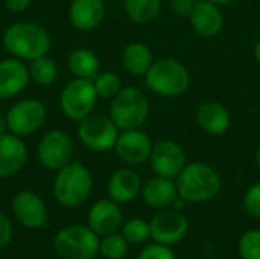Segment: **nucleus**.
I'll use <instances>...</instances> for the list:
<instances>
[{
  "label": "nucleus",
  "instance_id": "1a4fd4ad",
  "mask_svg": "<svg viewBox=\"0 0 260 259\" xmlns=\"http://www.w3.org/2000/svg\"><path fill=\"white\" fill-rule=\"evenodd\" d=\"M47 118L46 105L34 98L15 102L6 113L9 133L18 137H29L44 125Z\"/></svg>",
  "mask_w": 260,
  "mask_h": 259
},
{
  "label": "nucleus",
  "instance_id": "c85d7f7f",
  "mask_svg": "<svg viewBox=\"0 0 260 259\" xmlns=\"http://www.w3.org/2000/svg\"><path fill=\"white\" fill-rule=\"evenodd\" d=\"M122 235L129 244H142L151 237V226L143 218H131L122 224Z\"/></svg>",
  "mask_w": 260,
  "mask_h": 259
},
{
  "label": "nucleus",
  "instance_id": "9b49d317",
  "mask_svg": "<svg viewBox=\"0 0 260 259\" xmlns=\"http://www.w3.org/2000/svg\"><path fill=\"white\" fill-rule=\"evenodd\" d=\"M151 226V238L155 243L165 246L178 244L189 231V220L183 214V211L166 209L158 212L149 223Z\"/></svg>",
  "mask_w": 260,
  "mask_h": 259
},
{
  "label": "nucleus",
  "instance_id": "20e7f679",
  "mask_svg": "<svg viewBox=\"0 0 260 259\" xmlns=\"http://www.w3.org/2000/svg\"><path fill=\"white\" fill-rule=\"evenodd\" d=\"M146 87L165 98H174L183 95L190 84V75L187 67L174 58H160L152 63L145 75Z\"/></svg>",
  "mask_w": 260,
  "mask_h": 259
},
{
  "label": "nucleus",
  "instance_id": "c756f323",
  "mask_svg": "<svg viewBox=\"0 0 260 259\" xmlns=\"http://www.w3.org/2000/svg\"><path fill=\"white\" fill-rule=\"evenodd\" d=\"M238 250L242 259H260V231L245 232L239 240Z\"/></svg>",
  "mask_w": 260,
  "mask_h": 259
},
{
  "label": "nucleus",
  "instance_id": "6e6552de",
  "mask_svg": "<svg viewBox=\"0 0 260 259\" xmlns=\"http://www.w3.org/2000/svg\"><path fill=\"white\" fill-rule=\"evenodd\" d=\"M78 124V137L85 148L96 153L114 150L120 133L119 127L113 122L110 116L91 113Z\"/></svg>",
  "mask_w": 260,
  "mask_h": 259
},
{
  "label": "nucleus",
  "instance_id": "473e14b6",
  "mask_svg": "<svg viewBox=\"0 0 260 259\" xmlns=\"http://www.w3.org/2000/svg\"><path fill=\"white\" fill-rule=\"evenodd\" d=\"M198 0H172L171 2V9H172V12L175 15L183 17V18H189Z\"/></svg>",
  "mask_w": 260,
  "mask_h": 259
},
{
  "label": "nucleus",
  "instance_id": "2f4dec72",
  "mask_svg": "<svg viewBox=\"0 0 260 259\" xmlns=\"http://www.w3.org/2000/svg\"><path fill=\"white\" fill-rule=\"evenodd\" d=\"M137 259H177L174 252L169 249V246L160 244V243H154L146 246Z\"/></svg>",
  "mask_w": 260,
  "mask_h": 259
},
{
  "label": "nucleus",
  "instance_id": "0eeeda50",
  "mask_svg": "<svg viewBox=\"0 0 260 259\" xmlns=\"http://www.w3.org/2000/svg\"><path fill=\"white\" fill-rule=\"evenodd\" d=\"M96 101L98 93L91 79L73 78L62 87L59 95L61 111L73 122H81L90 116L96 107Z\"/></svg>",
  "mask_w": 260,
  "mask_h": 259
},
{
  "label": "nucleus",
  "instance_id": "4c0bfd02",
  "mask_svg": "<svg viewBox=\"0 0 260 259\" xmlns=\"http://www.w3.org/2000/svg\"><path fill=\"white\" fill-rule=\"evenodd\" d=\"M207 2H212V3H215V5L221 6V5H230V3H233V2H236V0H207Z\"/></svg>",
  "mask_w": 260,
  "mask_h": 259
},
{
  "label": "nucleus",
  "instance_id": "aec40b11",
  "mask_svg": "<svg viewBox=\"0 0 260 259\" xmlns=\"http://www.w3.org/2000/svg\"><path fill=\"white\" fill-rule=\"evenodd\" d=\"M197 124L210 136H222L230 130L232 116L224 104L218 101H207L197 110Z\"/></svg>",
  "mask_w": 260,
  "mask_h": 259
},
{
  "label": "nucleus",
  "instance_id": "39448f33",
  "mask_svg": "<svg viewBox=\"0 0 260 259\" xmlns=\"http://www.w3.org/2000/svg\"><path fill=\"white\" fill-rule=\"evenodd\" d=\"M110 118L119 130L142 128L149 118V99L137 87H123L110 104Z\"/></svg>",
  "mask_w": 260,
  "mask_h": 259
},
{
  "label": "nucleus",
  "instance_id": "7ed1b4c3",
  "mask_svg": "<svg viewBox=\"0 0 260 259\" xmlns=\"http://www.w3.org/2000/svg\"><path fill=\"white\" fill-rule=\"evenodd\" d=\"M175 185L178 195L187 203H204L219 194L221 177L213 166L192 162L183 168Z\"/></svg>",
  "mask_w": 260,
  "mask_h": 259
},
{
  "label": "nucleus",
  "instance_id": "412c9836",
  "mask_svg": "<svg viewBox=\"0 0 260 259\" xmlns=\"http://www.w3.org/2000/svg\"><path fill=\"white\" fill-rule=\"evenodd\" d=\"M105 17V5L102 0H73L69 8V20L78 31L96 29Z\"/></svg>",
  "mask_w": 260,
  "mask_h": 259
},
{
  "label": "nucleus",
  "instance_id": "9d476101",
  "mask_svg": "<svg viewBox=\"0 0 260 259\" xmlns=\"http://www.w3.org/2000/svg\"><path fill=\"white\" fill-rule=\"evenodd\" d=\"M73 151L75 147L70 134L62 130H52L40 139L37 157L46 169L58 171L72 162Z\"/></svg>",
  "mask_w": 260,
  "mask_h": 259
},
{
  "label": "nucleus",
  "instance_id": "a878e982",
  "mask_svg": "<svg viewBox=\"0 0 260 259\" xmlns=\"http://www.w3.org/2000/svg\"><path fill=\"white\" fill-rule=\"evenodd\" d=\"M27 67H29L30 81H34L40 87H49L58 78V66L47 55H43V56L30 61V64Z\"/></svg>",
  "mask_w": 260,
  "mask_h": 259
},
{
  "label": "nucleus",
  "instance_id": "f8f14e48",
  "mask_svg": "<svg viewBox=\"0 0 260 259\" xmlns=\"http://www.w3.org/2000/svg\"><path fill=\"white\" fill-rule=\"evenodd\" d=\"M149 162L155 176H161L172 180L177 179L183 168L187 165L184 150L180 143L174 140H160L154 143Z\"/></svg>",
  "mask_w": 260,
  "mask_h": 259
},
{
  "label": "nucleus",
  "instance_id": "f3484780",
  "mask_svg": "<svg viewBox=\"0 0 260 259\" xmlns=\"http://www.w3.org/2000/svg\"><path fill=\"white\" fill-rule=\"evenodd\" d=\"M27 147L23 137L6 133L0 137V179L17 174L27 162Z\"/></svg>",
  "mask_w": 260,
  "mask_h": 259
},
{
  "label": "nucleus",
  "instance_id": "a211bd4d",
  "mask_svg": "<svg viewBox=\"0 0 260 259\" xmlns=\"http://www.w3.org/2000/svg\"><path fill=\"white\" fill-rule=\"evenodd\" d=\"M142 179L134 169L120 168L108 179L107 192L113 202L119 205H126L136 200L139 194H142Z\"/></svg>",
  "mask_w": 260,
  "mask_h": 259
},
{
  "label": "nucleus",
  "instance_id": "72a5a7b5",
  "mask_svg": "<svg viewBox=\"0 0 260 259\" xmlns=\"http://www.w3.org/2000/svg\"><path fill=\"white\" fill-rule=\"evenodd\" d=\"M12 238V226L9 218L0 211V247H5Z\"/></svg>",
  "mask_w": 260,
  "mask_h": 259
},
{
  "label": "nucleus",
  "instance_id": "f704fd0d",
  "mask_svg": "<svg viewBox=\"0 0 260 259\" xmlns=\"http://www.w3.org/2000/svg\"><path fill=\"white\" fill-rule=\"evenodd\" d=\"M30 3H32V0H3L5 8L9 12H14V14L26 11L30 6Z\"/></svg>",
  "mask_w": 260,
  "mask_h": 259
},
{
  "label": "nucleus",
  "instance_id": "4468645a",
  "mask_svg": "<svg viewBox=\"0 0 260 259\" xmlns=\"http://www.w3.org/2000/svg\"><path fill=\"white\" fill-rule=\"evenodd\" d=\"M15 220L27 229H40L47 221V208L43 198L32 191H20L12 200Z\"/></svg>",
  "mask_w": 260,
  "mask_h": 259
},
{
  "label": "nucleus",
  "instance_id": "423d86ee",
  "mask_svg": "<svg viewBox=\"0 0 260 259\" xmlns=\"http://www.w3.org/2000/svg\"><path fill=\"white\" fill-rule=\"evenodd\" d=\"M99 235L79 224L61 229L53 240L55 252L61 259H93L99 253Z\"/></svg>",
  "mask_w": 260,
  "mask_h": 259
},
{
  "label": "nucleus",
  "instance_id": "58836bf2",
  "mask_svg": "<svg viewBox=\"0 0 260 259\" xmlns=\"http://www.w3.org/2000/svg\"><path fill=\"white\" fill-rule=\"evenodd\" d=\"M256 162H257V165H259L260 168V147L257 148V153H256Z\"/></svg>",
  "mask_w": 260,
  "mask_h": 259
},
{
  "label": "nucleus",
  "instance_id": "ddd939ff",
  "mask_svg": "<svg viewBox=\"0 0 260 259\" xmlns=\"http://www.w3.org/2000/svg\"><path fill=\"white\" fill-rule=\"evenodd\" d=\"M152 147L154 143L148 133L140 128H134L123 130L119 134L117 142L114 145V151L123 163L136 166L149 160Z\"/></svg>",
  "mask_w": 260,
  "mask_h": 259
},
{
  "label": "nucleus",
  "instance_id": "cd10ccee",
  "mask_svg": "<svg viewBox=\"0 0 260 259\" xmlns=\"http://www.w3.org/2000/svg\"><path fill=\"white\" fill-rule=\"evenodd\" d=\"M98 98L104 99H113L123 87L122 79L114 72H99V75L93 79Z\"/></svg>",
  "mask_w": 260,
  "mask_h": 259
},
{
  "label": "nucleus",
  "instance_id": "2eb2a0df",
  "mask_svg": "<svg viewBox=\"0 0 260 259\" xmlns=\"http://www.w3.org/2000/svg\"><path fill=\"white\" fill-rule=\"evenodd\" d=\"M87 221L88 227L99 237H107L122 229L123 217L119 203L113 202L111 198H102L90 208Z\"/></svg>",
  "mask_w": 260,
  "mask_h": 259
},
{
  "label": "nucleus",
  "instance_id": "f03ea898",
  "mask_svg": "<svg viewBox=\"0 0 260 259\" xmlns=\"http://www.w3.org/2000/svg\"><path fill=\"white\" fill-rule=\"evenodd\" d=\"M91 191L93 176L84 163L72 160L56 171L52 192L58 205L64 208H78L87 202Z\"/></svg>",
  "mask_w": 260,
  "mask_h": 259
},
{
  "label": "nucleus",
  "instance_id": "6ab92c4d",
  "mask_svg": "<svg viewBox=\"0 0 260 259\" xmlns=\"http://www.w3.org/2000/svg\"><path fill=\"white\" fill-rule=\"evenodd\" d=\"M189 20L193 31L204 38L218 35L224 27V15L219 6L207 0H198L195 3Z\"/></svg>",
  "mask_w": 260,
  "mask_h": 259
},
{
  "label": "nucleus",
  "instance_id": "5701e85b",
  "mask_svg": "<svg viewBox=\"0 0 260 259\" xmlns=\"http://www.w3.org/2000/svg\"><path fill=\"white\" fill-rule=\"evenodd\" d=\"M154 63L151 47L145 43H129L122 50V66L133 76H145Z\"/></svg>",
  "mask_w": 260,
  "mask_h": 259
},
{
  "label": "nucleus",
  "instance_id": "4be33fe9",
  "mask_svg": "<svg viewBox=\"0 0 260 259\" xmlns=\"http://www.w3.org/2000/svg\"><path fill=\"white\" fill-rule=\"evenodd\" d=\"M142 197L149 208L165 209L171 206L178 197L177 185L172 179H166L161 176L151 177L142 186Z\"/></svg>",
  "mask_w": 260,
  "mask_h": 259
},
{
  "label": "nucleus",
  "instance_id": "f257e3e1",
  "mask_svg": "<svg viewBox=\"0 0 260 259\" xmlns=\"http://www.w3.org/2000/svg\"><path fill=\"white\" fill-rule=\"evenodd\" d=\"M2 44L11 56L21 61H34L47 55L52 46V38L38 23L17 21L6 27L2 37Z\"/></svg>",
  "mask_w": 260,
  "mask_h": 259
},
{
  "label": "nucleus",
  "instance_id": "e433bc0d",
  "mask_svg": "<svg viewBox=\"0 0 260 259\" xmlns=\"http://www.w3.org/2000/svg\"><path fill=\"white\" fill-rule=\"evenodd\" d=\"M254 58H256V61L260 64V38L256 41V44H254Z\"/></svg>",
  "mask_w": 260,
  "mask_h": 259
},
{
  "label": "nucleus",
  "instance_id": "c9c22d12",
  "mask_svg": "<svg viewBox=\"0 0 260 259\" xmlns=\"http://www.w3.org/2000/svg\"><path fill=\"white\" fill-rule=\"evenodd\" d=\"M6 133H9L8 122H6V116H2V114H0V137L5 136Z\"/></svg>",
  "mask_w": 260,
  "mask_h": 259
},
{
  "label": "nucleus",
  "instance_id": "7c9ffc66",
  "mask_svg": "<svg viewBox=\"0 0 260 259\" xmlns=\"http://www.w3.org/2000/svg\"><path fill=\"white\" fill-rule=\"evenodd\" d=\"M244 209L245 212L253 217V218H260V182L254 183L244 195Z\"/></svg>",
  "mask_w": 260,
  "mask_h": 259
},
{
  "label": "nucleus",
  "instance_id": "b1692460",
  "mask_svg": "<svg viewBox=\"0 0 260 259\" xmlns=\"http://www.w3.org/2000/svg\"><path fill=\"white\" fill-rule=\"evenodd\" d=\"M67 67L73 78L94 79L101 72V63L98 55L88 47H76L69 53Z\"/></svg>",
  "mask_w": 260,
  "mask_h": 259
},
{
  "label": "nucleus",
  "instance_id": "bb28decb",
  "mask_svg": "<svg viewBox=\"0 0 260 259\" xmlns=\"http://www.w3.org/2000/svg\"><path fill=\"white\" fill-rule=\"evenodd\" d=\"M128 249L129 243L117 232L104 237L99 244V253L105 259H123L128 255Z\"/></svg>",
  "mask_w": 260,
  "mask_h": 259
},
{
  "label": "nucleus",
  "instance_id": "dca6fc26",
  "mask_svg": "<svg viewBox=\"0 0 260 259\" xmlns=\"http://www.w3.org/2000/svg\"><path fill=\"white\" fill-rule=\"evenodd\" d=\"M29 81V67L21 60L11 56L0 61V101L18 96Z\"/></svg>",
  "mask_w": 260,
  "mask_h": 259
},
{
  "label": "nucleus",
  "instance_id": "393cba45",
  "mask_svg": "<svg viewBox=\"0 0 260 259\" xmlns=\"http://www.w3.org/2000/svg\"><path fill=\"white\" fill-rule=\"evenodd\" d=\"M161 11V0H125V12L128 18L137 24L154 21Z\"/></svg>",
  "mask_w": 260,
  "mask_h": 259
}]
</instances>
